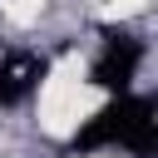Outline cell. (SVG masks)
Wrapping results in <instances>:
<instances>
[{
  "label": "cell",
  "mask_w": 158,
  "mask_h": 158,
  "mask_svg": "<svg viewBox=\"0 0 158 158\" xmlns=\"http://www.w3.org/2000/svg\"><path fill=\"white\" fill-rule=\"evenodd\" d=\"M74 153H109L123 148L133 158H153L158 153V104L148 94H118L104 109H94L74 133H69Z\"/></svg>",
  "instance_id": "6da1fadb"
},
{
  "label": "cell",
  "mask_w": 158,
  "mask_h": 158,
  "mask_svg": "<svg viewBox=\"0 0 158 158\" xmlns=\"http://www.w3.org/2000/svg\"><path fill=\"white\" fill-rule=\"evenodd\" d=\"M143 40L138 35H128V30H109L104 35V49H99V59H94V69H89V84H99V89H109L114 99L118 94H133V79H138V69H143Z\"/></svg>",
  "instance_id": "7a4b0ae2"
},
{
  "label": "cell",
  "mask_w": 158,
  "mask_h": 158,
  "mask_svg": "<svg viewBox=\"0 0 158 158\" xmlns=\"http://www.w3.org/2000/svg\"><path fill=\"white\" fill-rule=\"evenodd\" d=\"M44 74H49V59H44V54H30V49L5 54V59H0V109L30 104V99L40 94V84H44Z\"/></svg>",
  "instance_id": "3957f363"
}]
</instances>
